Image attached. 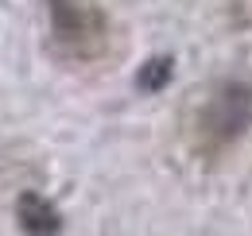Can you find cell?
Here are the masks:
<instances>
[{
	"label": "cell",
	"mask_w": 252,
	"mask_h": 236,
	"mask_svg": "<svg viewBox=\"0 0 252 236\" xmlns=\"http://www.w3.org/2000/svg\"><path fill=\"white\" fill-rule=\"evenodd\" d=\"M252 124V86L245 82H218L202 101L194 120V148L206 155H221L233 148Z\"/></svg>",
	"instance_id": "1"
},
{
	"label": "cell",
	"mask_w": 252,
	"mask_h": 236,
	"mask_svg": "<svg viewBox=\"0 0 252 236\" xmlns=\"http://www.w3.org/2000/svg\"><path fill=\"white\" fill-rule=\"evenodd\" d=\"M47 16H51V43L63 59L90 62L105 51L109 24L94 0H47Z\"/></svg>",
	"instance_id": "2"
},
{
	"label": "cell",
	"mask_w": 252,
	"mask_h": 236,
	"mask_svg": "<svg viewBox=\"0 0 252 236\" xmlns=\"http://www.w3.org/2000/svg\"><path fill=\"white\" fill-rule=\"evenodd\" d=\"M16 225L24 229V236H59L63 233V213L51 206L43 194L24 190L16 198Z\"/></svg>",
	"instance_id": "3"
},
{
	"label": "cell",
	"mask_w": 252,
	"mask_h": 236,
	"mask_svg": "<svg viewBox=\"0 0 252 236\" xmlns=\"http://www.w3.org/2000/svg\"><path fill=\"white\" fill-rule=\"evenodd\" d=\"M171 78H175V59L171 55H152L136 70V89L140 93H159V89L171 86Z\"/></svg>",
	"instance_id": "4"
}]
</instances>
